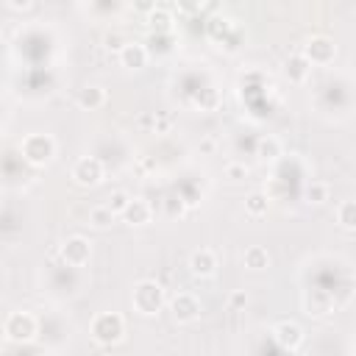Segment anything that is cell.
Here are the masks:
<instances>
[{"mask_svg":"<svg viewBox=\"0 0 356 356\" xmlns=\"http://www.w3.org/2000/svg\"><path fill=\"white\" fill-rule=\"evenodd\" d=\"M170 122H172V120H170L167 114H159V117L153 120V125H156V131H167V128H170Z\"/></svg>","mask_w":356,"mask_h":356,"instance_id":"27","label":"cell"},{"mask_svg":"<svg viewBox=\"0 0 356 356\" xmlns=\"http://www.w3.org/2000/svg\"><path fill=\"white\" fill-rule=\"evenodd\" d=\"M281 142H278V136H273V134H267V136H261L259 142H256V156H259V161H278L281 159Z\"/></svg>","mask_w":356,"mask_h":356,"instance_id":"18","label":"cell"},{"mask_svg":"<svg viewBox=\"0 0 356 356\" xmlns=\"http://www.w3.org/2000/svg\"><path fill=\"white\" fill-rule=\"evenodd\" d=\"M122 44H125V42H122L120 36H108V47H114V50H120Z\"/></svg>","mask_w":356,"mask_h":356,"instance_id":"29","label":"cell"},{"mask_svg":"<svg viewBox=\"0 0 356 356\" xmlns=\"http://www.w3.org/2000/svg\"><path fill=\"white\" fill-rule=\"evenodd\" d=\"M245 211H248V217H264L270 211V195L267 192H250L245 197Z\"/></svg>","mask_w":356,"mask_h":356,"instance_id":"20","label":"cell"},{"mask_svg":"<svg viewBox=\"0 0 356 356\" xmlns=\"http://www.w3.org/2000/svg\"><path fill=\"white\" fill-rule=\"evenodd\" d=\"M128 200H131V195H128L125 189H114V192H111V195L106 197V206H108V211H111L114 217H120V214L125 211Z\"/></svg>","mask_w":356,"mask_h":356,"instance_id":"23","label":"cell"},{"mask_svg":"<svg viewBox=\"0 0 356 356\" xmlns=\"http://www.w3.org/2000/svg\"><path fill=\"white\" fill-rule=\"evenodd\" d=\"M334 217H337V225L342 231H353L356 228V200H342L337 209H334Z\"/></svg>","mask_w":356,"mask_h":356,"instance_id":"19","label":"cell"},{"mask_svg":"<svg viewBox=\"0 0 356 356\" xmlns=\"http://www.w3.org/2000/svg\"><path fill=\"white\" fill-rule=\"evenodd\" d=\"M300 56H303L312 67H325V64L334 61V56H337V44H334L328 36H309V39L303 42Z\"/></svg>","mask_w":356,"mask_h":356,"instance_id":"6","label":"cell"},{"mask_svg":"<svg viewBox=\"0 0 356 356\" xmlns=\"http://www.w3.org/2000/svg\"><path fill=\"white\" fill-rule=\"evenodd\" d=\"M167 303V295H164V286L153 278H142L134 284L131 289V306L136 314L142 317H156Z\"/></svg>","mask_w":356,"mask_h":356,"instance_id":"1","label":"cell"},{"mask_svg":"<svg viewBox=\"0 0 356 356\" xmlns=\"http://www.w3.org/2000/svg\"><path fill=\"white\" fill-rule=\"evenodd\" d=\"M328 197H331V186H328L325 181H312V184L306 186V203L323 206Z\"/></svg>","mask_w":356,"mask_h":356,"instance_id":"22","label":"cell"},{"mask_svg":"<svg viewBox=\"0 0 356 356\" xmlns=\"http://www.w3.org/2000/svg\"><path fill=\"white\" fill-rule=\"evenodd\" d=\"M242 264H245V270H253V273L267 270V267H270V253H267V248H264V245H250V248H245Z\"/></svg>","mask_w":356,"mask_h":356,"instance_id":"15","label":"cell"},{"mask_svg":"<svg viewBox=\"0 0 356 356\" xmlns=\"http://www.w3.org/2000/svg\"><path fill=\"white\" fill-rule=\"evenodd\" d=\"M284 72H286L289 83H303V81L309 78V72H312V64H309L300 53H292V56L286 58V64H284Z\"/></svg>","mask_w":356,"mask_h":356,"instance_id":"16","label":"cell"},{"mask_svg":"<svg viewBox=\"0 0 356 356\" xmlns=\"http://www.w3.org/2000/svg\"><path fill=\"white\" fill-rule=\"evenodd\" d=\"M170 312H172V320L181 323V325H189L200 317L203 306H200V298L195 292H178L172 300H170Z\"/></svg>","mask_w":356,"mask_h":356,"instance_id":"7","label":"cell"},{"mask_svg":"<svg viewBox=\"0 0 356 356\" xmlns=\"http://www.w3.org/2000/svg\"><path fill=\"white\" fill-rule=\"evenodd\" d=\"M228 306H231V309H245V306H248V292H245V289H234V292L228 295Z\"/></svg>","mask_w":356,"mask_h":356,"instance_id":"26","label":"cell"},{"mask_svg":"<svg viewBox=\"0 0 356 356\" xmlns=\"http://www.w3.org/2000/svg\"><path fill=\"white\" fill-rule=\"evenodd\" d=\"M128 225H147L150 220H153V206L145 200V197H131L128 200V206H125V211L120 214Z\"/></svg>","mask_w":356,"mask_h":356,"instance_id":"12","label":"cell"},{"mask_svg":"<svg viewBox=\"0 0 356 356\" xmlns=\"http://www.w3.org/2000/svg\"><path fill=\"white\" fill-rule=\"evenodd\" d=\"M89 259H92V242L81 234L67 236V242L61 245V261L67 267H83L89 264Z\"/></svg>","mask_w":356,"mask_h":356,"instance_id":"8","label":"cell"},{"mask_svg":"<svg viewBox=\"0 0 356 356\" xmlns=\"http://www.w3.org/2000/svg\"><path fill=\"white\" fill-rule=\"evenodd\" d=\"M106 100H108V95H106V89L97 86V83H89V86H83V89L78 92V106H81L83 111H97V108L106 106Z\"/></svg>","mask_w":356,"mask_h":356,"instance_id":"13","label":"cell"},{"mask_svg":"<svg viewBox=\"0 0 356 356\" xmlns=\"http://www.w3.org/2000/svg\"><path fill=\"white\" fill-rule=\"evenodd\" d=\"M56 150H58V145H56V139H53L50 134H28V136H22V142H19L22 159H25L28 164H33V167L50 164V161L56 159Z\"/></svg>","mask_w":356,"mask_h":356,"instance_id":"3","label":"cell"},{"mask_svg":"<svg viewBox=\"0 0 356 356\" xmlns=\"http://www.w3.org/2000/svg\"><path fill=\"white\" fill-rule=\"evenodd\" d=\"M222 172H225V178H228V181H234V184H236V181H245V178H248V167H245L242 161H228Z\"/></svg>","mask_w":356,"mask_h":356,"instance_id":"25","label":"cell"},{"mask_svg":"<svg viewBox=\"0 0 356 356\" xmlns=\"http://www.w3.org/2000/svg\"><path fill=\"white\" fill-rule=\"evenodd\" d=\"M172 11L167 6H153L147 11V28L150 33H172Z\"/></svg>","mask_w":356,"mask_h":356,"instance_id":"14","label":"cell"},{"mask_svg":"<svg viewBox=\"0 0 356 356\" xmlns=\"http://www.w3.org/2000/svg\"><path fill=\"white\" fill-rule=\"evenodd\" d=\"M303 328L295 323V320H281L273 325V339L284 348V350H298L303 345Z\"/></svg>","mask_w":356,"mask_h":356,"instance_id":"10","label":"cell"},{"mask_svg":"<svg viewBox=\"0 0 356 356\" xmlns=\"http://www.w3.org/2000/svg\"><path fill=\"white\" fill-rule=\"evenodd\" d=\"M150 44L153 47H147V53L153 50V53H170L172 50V33H153L150 36Z\"/></svg>","mask_w":356,"mask_h":356,"instance_id":"24","label":"cell"},{"mask_svg":"<svg viewBox=\"0 0 356 356\" xmlns=\"http://www.w3.org/2000/svg\"><path fill=\"white\" fill-rule=\"evenodd\" d=\"M70 178H72L78 186L89 189V186H97V184L106 178V167H103V161H100L97 156H83V159H78V161L72 164Z\"/></svg>","mask_w":356,"mask_h":356,"instance_id":"5","label":"cell"},{"mask_svg":"<svg viewBox=\"0 0 356 356\" xmlns=\"http://www.w3.org/2000/svg\"><path fill=\"white\" fill-rule=\"evenodd\" d=\"M31 6H33L31 0H22V3H19V0H11V3H8L11 11H25V8H31Z\"/></svg>","mask_w":356,"mask_h":356,"instance_id":"28","label":"cell"},{"mask_svg":"<svg viewBox=\"0 0 356 356\" xmlns=\"http://www.w3.org/2000/svg\"><path fill=\"white\" fill-rule=\"evenodd\" d=\"M186 267H189V273H192L195 278H211V275H217L220 259H217V253H214L211 248H197V250L189 253Z\"/></svg>","mask_w":356,"mask_h":356,"instance_id":"9","label":"cell"},{"mask_svg":"<svg viewBox=\"0 0 356 356\" xmlns=\"http://www.w3.org/2000/svg\"><path fill=\"white\" fill-rule=\"evenodd\" d=\"M114 220H117V217L108 211V206H106V203H103V206H92V209H89V225H92V228H97V231L111 228V225H114Z\"/></svg>","mask_w":356,"mask_h":356,"instance_id":"21","label":"cell"},{"mask_svg":"<svg viewBox=\"0 0 356 356\" xmlns=\"http://www.w3.org/2000/svg\"><path fill=\"white\" fill-rule=\"evenodd\" d=\"M39 331V323L36 317L28 312V309H17V312H8L6 320H3V334L8 342H17V345H25L36 337Z\"/></svg>","mask_w":356,"mask_h":356,"instance_id":"4","label":"cell"},{"mask_svg":"<svg viewBox=\"0 0 356 356\" xmlns=\"http://www.w3.org/2000/svg\"><path fill=\"white\" fill-rule=\"evenodd\" d=\"M89 331H92V339L97 345L111 348L125 337V317L120 312H100V314H95Z\"/></svg>","mask_w":356,"mask_h":356,"instance_id":"2","label":"cell"},{"mask_svg":"<svg viewBox=\"0 0 356 356\" xmlns=\"http://www.w3.org/2000/svg\"><path fill=\"white\" fill-rule=\"evenodd\" d=\"M206 31H209V36L214 39V42H228V36H231V31H236V25H234V19L231 17H211L209 22H206Z\"/></svg>","mask_w":356,"mask_h":356,"instance_id":"17","label":"cell"},{"mask_svg":"<svg viewBox=\"0 0 356 356\" xmlns=\"http://www.w3.org/2000/svg\"><path fill=\"white\" fill-rule=\"evenodd\" d=\"M117 58H120V67L136 72V70H142V67L147 64L150 53H147V47H145L142 42H125V44L117 50Z\"/></svg>","mask_w":356,"mask_h":356,"instance_id":"11","label":"cell"}]
</instances>
